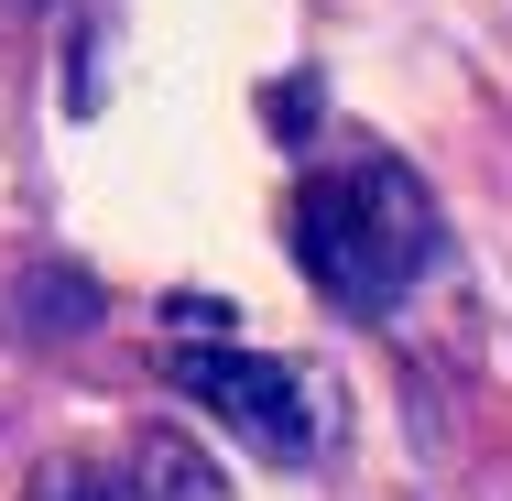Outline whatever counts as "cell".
Segmentation results:
<instances>
[{"label":"cell","mask_w":512,"mask_h":501,"mask_svg":"<svg viewBox=\"0 0 512 501\" xmlns=\"http://www.w3.org/2000/svg\"><path fill=\"white\" fill-rule=\"evenodd\" d=\"M142 491H186V501H218V480H207V469L186 458V447H175V436H153V447H142Z\"/></svg>","instance_id":"3"},{"label":"cell","mask_w":512,"mask_h":501,"mask_svg":"<svg viewBox=\"0 0 512 501\" xmlns=\"http://www.w3.org/2000/svg\"><path fill=\"white\" fill-rule=\"evenodd\" d=\"M164 371H175V393L207 403L251 458H316V436H327V414H316L306 371L295 360H262V349H218V338H175L164 349Z\"/></svg>","instance_id":"2"},{"label":"cell","mask_w":512,"mask_h":501,"mask_svg":"<svg viewBox=\"0 0 512 501\" xmlns=\"http://www.w3.org/2000/svg\"><path fill=\"white\" fill-rule=\"evenodd\" d=\"M295 262L338 316H393L436 273V197L414 186L393 153L316 164L295 186Z\"/></svg>","instance_id":"1"},{"label":"cell","mask_w":512,"mask_h":501,"mask_svg":"<svg viewBox=\"0 0 512 501\" xmlns=\"http://www.w3.org/2000/svg\"><path fill=\"white\" fill-rule=\"evenodd\" d=\"M88 305H99L88 273H33V316H88Z\"/></svg>","instance_id":"5"},{"label":"cell","mask_w":512,"mask_h":501,"mask_svg":"<svg viewBox=\"0 0 512 501\" xmlns=\"http://www.w3.org/2000/svg\"><path fill=\"white\" fill-rule=\"evenodd\" d=\"M33 501H153L142 480H109V469H44Z\"/></svg>","instance_id":"4"}]
</instances>
